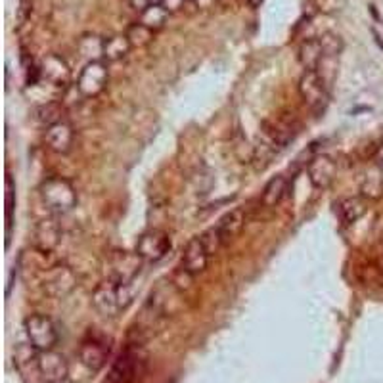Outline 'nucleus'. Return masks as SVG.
Listing matches in <instances>:
<instances>
[{"mask_svg": "<svg viewBox=\"0 0 383 383\" xmlns=\"http://www.w3.org/2000/svg\"><path fill=\"white\" fill-rule=\"evenodd\" d=\"M41 200L46 205V209L56 213V215H65L77 205V192L73 188L69 181L62 176H50L41 184Z\"/></svg>", "mask_w": 383, "mask_h": 383, "instance_id": "f257e3e1", "label": "nucleus"}, {"mask_svg": "<svg viewBox=\"0 0 383 383\" xmlns=\"http://www.w3.org/2000/svg\"><path fill=\"white\" fill-rule=\"evenodd\" d=\"M25 333L29 345L35 351H50L54 345L58 343V330L52 322V319L44 316V314H31L29 319H25Z\"/></svg>", "mask_w": 383, "mask_h": 383, "instance_id": "f03ea898", "label": "nucleus"}, {"mask_svg": "<svg viewBox=\"0 0 383 383\" xmlns=\"http://www.w3.org/2000/svg\"><path fill=\"white\" fill-rule=\"evenodd\" d=\"M109 81V69L108 65L104 62H88L83 71L79 75V81H77V90H79L81 96L85 98H96L98 95H102L106 87H108Z\"/></svg>", "mask_w": 383, "mask_h": 383, "instance_id": "7ed1b4c3", "label": "nucleus"}, {"mask_svg": "<svg viewBox=\"0 0 383 383\" xmlns=\"http://www.w3.org/2000/svg\"><path fill=\"white\" fill-rule=\"evenodd\" d=\"M297 90L305 106H309L311 109L324 108V104L328 102L326 81L319 71H305L299 79Z\"/></svg>", "mask_w": 383, "mask_h": 383, "instance_id": "20e7f679", "label": "nucleus"}, {"mask_svg": "<svg viewBox=\"0 0 383 383\" xmlns=\"http://www.w3.org/2000/svg\"><path fill=\"white\" fill-rule=\"evenodd\" d=\"M36 370H39V376L43 377V382L64 383L69 374V364L64 354L50 349L36 354Z\"/></svg>", "mask_w": 383, "mask_h": 383, "instance_id": "39448f33", "label": "nucleus"}, {"mask_svg": "<svg viewBox=\"0 0 383 383\" xmlns=\"http://www.w3.org/2000/svg\"><path fill=\"white\" fill-rule=\"evenodd\" d=\"M171 249V238L167 236L163 230H153L144 232L137 244V255L140 259L148 260V263H158L169 253Z\"/></svg>", "mask_w": 383, "mask_h": 383, "instance_id": "423d86ee", "label": "nucleus"}, {"mask_svg": "<svg viewBox=\"0 0 383 383\" xmlns=\"http://www.w3.org/2000/svg\"><path fill=\"white\" fill-rule=\"evenodd\" d=\"M92 305H95V309L100 312L102 316H108V319H113V316H117L119 312L123 311L117 282H111V280L102 282L95 289V293H92Z\"/></svg>", "mask_w": 383, "mask_h": 383, "instance_id": "0eeeda50", "label": "nucleus"}, {"mask_svg": "<svg viewBox=\"0 0 383 383\" xmlns=\"http://www.w3.org/2000/svg\"><path fill=\"white\" fill-rule=\"evenodd\" d=\"M77 284V278H75V272L71 268L65 267V265H60V267H54L52 270L46 272L44 276L43 288L44 291L48 293L50 297H65Z\"/></svg>", "mask_w": 383, "mask_h": 383, "instance_id": "6e6552de", "label": "nucleus"}, {"mask_svg": "<svg viewBox=\"0 0 383 383\" xmlns=\"http://www.w3.org/2000/svg\"><path fill=\"white\" fill-rule=\"evenodd\" d=\"M209 249L203 244L202 236L192 238L186 249H184V255H182V268L192 276L202 274V272H205L207 265H209Z\"/></svg>", "mask_w": 383, "mask_h": 383, "instance_id": "1a4fd4ad", "label": "nucleus"}, {"mask_svg": "<svg viewBox=\"0 0 383 383\" xmlns=\"http://www.w3.org/2000/svg\"><path fill=\"white\" fill-rule=\"evenodd\" d=\"M140 372V358L132 351H125L111 364L108 374V383H134Z\"/></svg>", "mask_w": 383, "mask_h": 383, "instance_id": "9d476101", "label": "nucleus"}, {"mask_svg": "<svg viewBox=\"0 0 383 383\" xmlns=\"http://www.w3.org/2000/svg\"><path fill=\"white\" fill-rule=\"evenodd\" d=\"M39 71H41V77L44 81H48L50 85H67L69 79H71V69H69V65L65 62L62 56L58 54H48V56H44L43 62H41V67H39Z\"/></svg>", "mask_w": 383, "mask_h": 383, "instance_id": "9b49d317", "label": "nucleus"}, {"mask_svg": "<svg viewBox=\"0 0 383 383\" xmlns=\"http://www.w3.org/2000/svg\"><path fill=\"white\" fill-rule=\"evenodd\" d=\"M46 144L54 153H67L73 148V140H75V132H73V127L67 121H58V123L50 125L46 129Z\"/></svg>", "mask_w": 383, "mask_h": 383, "instance_id": "f8f14e48", "label": "nucleus"}, {"mask_svg": "<svg viewBox=\"0 0 383 383\" xmlns=\"http://www.w3.org/2000/svg\"><path fill=\"white\" fill-rule=\"evenodd\" d=\"M337 173V165L330 155H316L314 160L309 163V179H311L314 188H328L335 179Z\"/></svg>", "mask_w": 383, "mask_h": 383, "instance_id": "ddd939ff", "label": "nucleus"}, {"mask_svg": "<svg viewBox=\"0 0 383 383\" xmlns=\"http://www.w3.org/2000/svg\"><path fill=\"white\" fill-rule=\"evenodd\" d=\"M79 358L88 372H100L108 361V349L96 340H87L79 349Z\"/></svg>", "mask_w": 383, "mask_h": 383, "instance_id": "4468645a", "label": "nucleus"}, {"mask_svg": "<svg viewBox=\"0 0 383 383\" xmlns=\"http://www.w3.org/2000/svg\"><path fill=\"white\" fill-rule=\"evenodd\" d=\"M62 228L56 218H44L36 224L35 228V246L44 253H50L54 247L58 246Z\"/></svg>", "mask_w": 383, "mask_h": 383, "instance_id": "2eb2a0df", "label": "nucleus"}, {"mask_svg": "<svg viewBox=\"0 0 383 383\" xmlns=\"http://www.w3.org/2000/svg\"><path fill=\"white\" fill-rule=\"evenodd\" d=\"M244 224H246V215H244V211L239 209V207L228 211V213L218 221V224L215 228H217L218 238L223 242V246L232 244L234 239L238 238L239 232L244 228Z\"/></svg>", "mask_w": 383, "mask_h": 383, "instance_id": "dca6fc26", "label": "nucleus"}, {"mask_svg": "<svg viewBox=\"0 0 383 383\" xmlns=\"http://www.w3.org/2000/svg\"><path fill=\"white\" fill-rule=\"evenodd\" d=\"M299 62L305 67V71H319L320 65L324 64V52L320 46L319 39H312V41H305L299 46Z\"/></svg>", "mask_w": 383, "mask_h": 383, "instance_id": "f3484780", "label": "nucleus"}, {"mask_svg": "<svg viewBox=\"0 0 383 383\" xmlns=\"http://www.w3.org/2000/svg\"><path fill=\"white\" fill-rule=\"evenodd\" d=\"M335 207H337L335 209L337 217L343 224H354L366 213V202H364V197H358V195L343 197Z\"/></svg>", "mask_w": 383, "mask_h": 383, "instance_id": "a211bd4d", "label": "nucleus"}, {"mask_svg": "<svg viewBox=\"0 0 383 383\" xmlns=\"http://www.w3.org/2000/svg\"><path fill=\"white\" fill-rule=\"evenodd\" d=\"M130 43L127 35H111L104 39V60L106 62H119L129 56Z\"/></svg>", "mask_w": 383, "mask_h": 383, "instance_id": "6ab92c4d", "label": "nucleus"}, {"mask_svg": "<svg viewBox=\"0 0 383 383\" xmlns=\"http://www.w3.org/2000/svg\"><path fill=\"white\" fill-rule=\"evenodd\" d=\"M288 192V179L282 174H276L267 182V186L263 190V205L265 207H276L278 203L282 202Z\"/></svg>", "mask_w": 383, "mask_h": 383, "instance_id": "aec40b11", "label": "nucleus"}, {"mask_svg": "<svg viewBox=\"0 0 383 383\" xmlns=\"http://www.w3.org/2000/svg\"><path fill=\"white\" fill-rule=\"evenodd\" d=\"M169 12L161 4H150L144 12L140 14V23H144L148 29H152L153 33L165 27Z\"/></svg>", "mask_w": 383, "mask_h": 383, "instance_id": "412c9836", "label": "nucleus"}, {"mask_svg": "<svg viewBox=\"0 0 383 383\" xmlns=\"http://www.w3.org/2000/svg\"><path fill=\"white\" fill-rule=\"evenodd\" d=\"M382 169L377 167L376 171H368V173L364 174V179H362V197L366 200H377V197H382L383 195V176H382Z\"/></svg>", "mask_w": 383, "mask_h": 383, "instance_id": "4be33fe9", "label": "nucleus"}, {"mask_svg": "<svg viewBox=\"0 0 383 383\" xmlns=\"http://www.w3.org/2000/svg\"><path fill=\"white\" fill-rule=\"evenodd\" d=\"M79 52L81 56L87 58L88 62H100V60H104V39L96 35L81 36Z\"/></svg>", "mask_w": 383, "mask_h": 383, "instance_id": "5701e85b", "label": "nucleus"}, {"mask_svg": "<svg viewBox=\"0 0 383 383\" xmlns=\"http://www.w3.org/2000/svg\"><path fill=\"white\" fill-rule=\"evenodd\" d=\"M127 39L132 48H142V46H148V44L153 41V31L148 29L144 23H132L129 29H127Z\"/></svg>", "mask_w": 383, "mask_h": 383, "instance_id": "b1692460", "label": "nucleus"}, {"mask_svg": "<svg viewBox=\"0 0 383 383\" xmlns=\"http://www.w3.org/2000/svg\"><path fill=\"white\" fill-rule=\"evenodd\" d=\"M319 41L320 46H322V52H324V60L337 58L341 50H343V41L335 33H324L322 36H319Z\"/></svg>", "mask_w": 383, "mask_h": 383, "instance_id": "393cba45", "label": "nucleus"}, {"mask_svg": "<svg viewBox=\"0 0 383 383\" xmlns=\"http://www.w3.org/2000/svg\"><path fill=\"white\" fill-rule=\"evenodd\" d=\"M60 116H62V108H60L58 104H54V102H48V104H43V106L36 108V119L41 123H46L48 127L62 121Z\"/></svg>", "mask_w": 383, "mask_h": 383, "instance_id": "a878e982", "label": "nucleus"}, {"mask_svg": "<svg viewBox=\"0 0 383 383\" xmlns=\"http://www.w3.org/2000/svg\"><path fill=\"white\" fill-rule=\"evenodd\" d=\"M15 186L14 181H12V176H6V213H8V221L12 217V211L15 207Z\"/></svg>", "mask_w": 383, "mask_h": 383, "instance_id": "bb28decb", "label": "nucleus"}, {"mask_svg": "<svg viewBox=\"0 0 383 383\" xmlns=\"http://www.w3.org/2000/svg\"><path fill=\"white\" fill-rule=\"evenodd\" d=\"M184 2H186V0H163L161 6L165 8L169 14H173V12H179V10L184 6Z\"/></svg>", "mask_w": 383, "mask_h": 383, "instance_id": "cd10ccee", "label": "nucleus"}, {"mask_svg": "<svg viewBox=\"0 0 383 383\" xmlns=\"http://www.w3.org/2000/svg\"><path fill=\"white\" fill-rule=\"evenodd\" d=\"M150 4H152L150 0H130V6L134 8L137 12H140V14H142V12H144L146 8L150 6Z\"/></svg>", "mask_w": 383, "mask_h": 383, "instance_id": "c85d7f7f", "label": "nucleus"}, {"mask_svg": "<svg viewBox=\"0 0 383 383\" xmlns=\"http://www.w3.org/2000/svg\"><path fill=\"white\" fill-rule=\"evenodd\" d=\"M374 161H376V167H379L383 171V144H379L376 148V153H374Z\"/></svg>", "mask_w": 383, "mask_h": 383, "instance_id": "c756f323", "label": "nucleus"}, {"mask_svg": "<svg viewBox=\"0 0 383 383\" xmlns=\"http://www.w3.org/2000/svg\"><path fill=\"white\" fill-rule=\"evenodd\" d=\"M247 2H249L253 8H259L260 4H263V0H247Z\"/></svg>", "mask_w": 383, "mask_h": 383, "instance_id": "7c9ffc66", "label": "nucleus"}, {"mask_svg": "<svg viewBox=\"0 0 383 383\" xmlns=\"http://www.w3.org/2000/svg\"><path fill=\"white\" fill-rule=\"evenodd\" d=\"M152 4H163V0H150Z\"/></svg>", "mask_w": 383, "mask_h": 383, "instance_id": "2f4dec72", "label": "nucleus"}, {"mask_svg": "<svg viewBox=\"0 0 383 383\" xmlns=\"http://www.w3.org/2000/svg\"><path fill=\"white\" fill-rule=\"evenodd\" d=\"M382 282H383V270H382Z\"/></svg>", "mask_w": 383, "mask_h": 383, "instance_id": "473e14b6", "label": "nucleus"}]
</instances>
